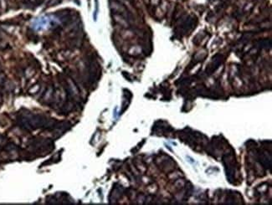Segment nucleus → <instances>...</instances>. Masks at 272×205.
Here are the masks:
<instances>
[{
    "instance_id": "obj_7",
    "label": "nucleus",
    "mask_w": 272,
    "mask_h": 205,
    "mask_svg": "<svg viewBox=\"0 0 272 205\" xmlns=\"http://www.w3.org/2000/svg\"><path fill=\"white\" fill-rule=\"evenodd\" d=\"M58 3H59V0H51L49 3V6H55Z\"/></svg>"
},
{
    "instance_id": "obj_4",
    "label": "nucleus",
    "mask_w": 272,
    "mask_h": 205,
    "mask_svg": "<svg viewBox=\"0 0 272 205\" xmlns=\"http://www.w3.org/2000/svg\"><path fill=\"white\" fill-rule=\"evenodd\" d=\"M6 81V75H5V74L0 71V86H5Z\"/></svg>"
},
{
    "instance_id": "obj_3",
    "label": "nucleus",
    "mask_w": 272,
    "mask_h": 205,
    "mask_svg": "<svg viewBox=\"0 0 272 205\" xmlns=\"http://www.w3.org/2000/svg\"><path fill=\"white\" fill-rule=\"evenodd\" d=\"M34 73H35V71H34V69L31 68V67H28V68L25 70V75L27 79H30V78H31L33 75H34Z\"/></svg>"
},
{
    "instance_id": "obj_9",
    "label": "nucleus",
    "mask_w": 272,
    "mask_h": 205,
    "mask_svg": "<svg viewBox=\"0 0 272 205\" xmlns=\"http://www.w3.org/2000/svg\"><path fill=\"white\" fill-rule=\"evenodd\" d=\"M2 100H3V98H2V95H0V103L2 102Z\"/></svg>"
},
{
    "instance_id": "obj_5",
    "label": "nucleus",
    "mask_w": 272,
    "mask_h": 205,
    "mask_svg": "<svg viewBox=\"0 0 272 205\" xmlns=\"http://www.w3.org/2000/svg\"><path fill=\"white\" fill-rule=\"evenodd\" d=\"M7 45H8V44H7L4 40H1V39H0V50L5 49L7 47Z\"/></svg>"
},
{
    "instance_id": "obj_10",
    "label": "nucleus",
    "mask_w": 272,
    "mask_h": 205,
    "mask_svg": "<svg viewBox=\"0 0 272 205\" xmlns=\"http://www.w3.org/2000/svg\"><path fill=\"white\" fill-rule=\"evenodd\" d=\"M2 70V67H1V65H0V71Z\"/></svg>"
},
{
    "instance_id": "obj_8",
    "label": "nucleus",
    "mask_w": 272,
    "mask_h": 205,
    "mask_svg": "<svg viewBox=\"0 0 272 205\" xmlns=\"http://www.w3.org/2000/svg\"><path fill=\"white\" fill-rule=\"evenodd\" d=\"M5 143H6L5 138L4 137H2V136H0V146H3V145H4Z\"/></svg>"
},
{
    "instance_id": "obj_6",
    "label": "nucleus",
    "mask_w": 272,
    "mask_h": 205,
    "mask_svg": "<svg viewBox=\"0 0 272 205\" xmlns=\"http://www.w3.org/2000/svg\"><path fill=\"white\" fill-rule=\"evenodd\" d=\"M7 6L6 0H0V8L2 9H5Z\"/></svg>"
},
{
    "instance_id": "obj_2",
    "label": "nucleus",
    "mask_w": 272,
    "mask_h": 205,
    "mask_svg": "<svg viewBox=\"0 0 272 205\" xmlns=\"http://www.w3.org/2000/svg\"><path fill=\"white\" fill-rule=\"evenodd\" d=\"M40 85L39 84H36V85H34V86H33L31 87L30 89L29 90V93L30 94V95H35V94H37L39 91V90H40Z\"/></svg>"
},
{
    "instance_id": "obj_1",
    "label": "nucleus",
    "mask_w": 272,
    "mask_h": 205,
    "mask_svg": "<svg viewBox=\"0 0 272 205\" xmlns=\"http://www.w3.org/2000/svg\"><path fill=\"white\" fill-rule=\"evenodd\" d=\"M54 91H54V89H53L52 86H49L46 89V91L44 92L43 96H42V100H43L44 103H47V102H49V101H50L51 100L53 99Z\"/></svg>"
}]
</instances>
